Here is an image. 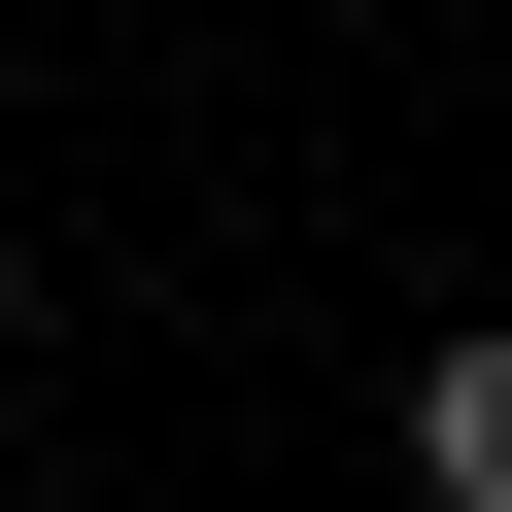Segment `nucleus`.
Returning <instances> with one entry per match:
<instances>
[{
    "label": "nucleus",
    "instance_id": "f257e3e1",
    "mask_svg": "<svg viewBox=\"0 0 512 512\" xmlns=\"http://www.w3.org/2000/svg\"><path fill=\"white\" fill-rule=\"evenodd\" d=\"M410 478H444V512H512V308H478V342L410 376Z\"/></svg>",
    "mask_w": 512,
    "mask_h": 512
}]
</instances>
